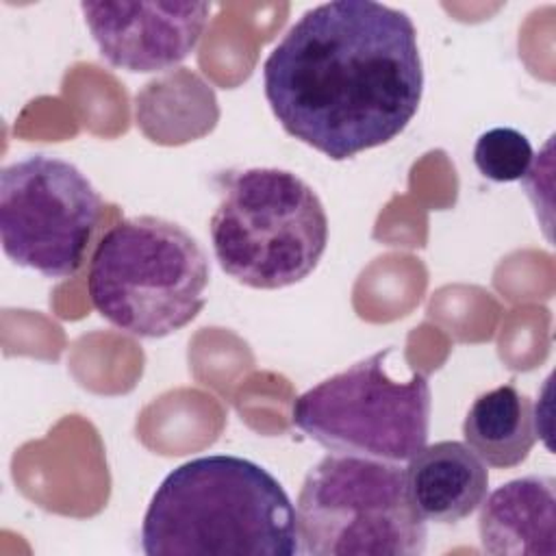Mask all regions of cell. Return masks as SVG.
Returning <instances> with one entry per match:
<instances>
[{
	"label": "cell",
	"instance_id": "obj_1",
	"mask_svg": "<svg viewBox=\"0 0 556 556\" xmlns=\"http://www.w3.org/2000/svg\"><path fill=\"white\" fill-rule=\"evenodd\" d=\"M271 113L298 141L332 161L395 139L424 93L417 28L374 0L304 11L263 63Z\"/></svg>",
	"mask_w": 556,
	"mask_h": 556
},
{
	"label": "cell",
	"instance_id": "obj_2",
	"mask_svg": "<svg viewBox=\"0 0 556 556\" xmlns=\"http://www.w3.org/2000/svg\"><path fill=\"white\" fill-rule=\"evenodd\" d=\"M141 549L148 556H295V508L258 463L198 456L156 486L141 523Z\"/></svg>",
	"mask_w": 556,
	"mask_h": 556
},
{
	"label": "cell",
	"instance_id": "obj_3",
	"mask_svg": "<svg viewBox=\"0 0 556 556\" xmlns=\"http://www.w3.org/2000/svg\"><path fill=\"white\" fill-rule=\"evenodd\" d=\"M208 258L180 224L137 215L98 241L87 278L93 308L139 339H163L191 324L206 304Z\"/></svg>",
	"mask_w": 556,
	"mask_h": 556
},
{
	"label": "cell",
	"instance_id": "obj_4",
	"mask_svg": "<svg viewBox=\"0 0 556 556\" xmlns=\"http://www.w3.org/2000/svg\"><path fill=\"white\" fill-rule=\"evenodd\" d=\"M219 267L252 289L304 280L328 245V215L315 189L278 167L235 172L208 222Z\"/></svg>",
	"mask_w": 556,
	"mask_h": 556
},
{
	"label": "cell",
	"instance_id": "obj_5",
	"mask_svg": "<svg viewBox=\"0 0 556 556\" xmlns=\"http://www.w3.org/2000/svg\"><path fill=\"white\" fill-rule=\"evenodd\" d=\"M300 552L313 556H419L428 528L395 463L326 454L295 504Z\"/></svg>",
	"mask_w": 556,
	"mask_h": 556
},
{
	"label": "cell",
	"instance_id": "obj_6",
	"mask_svg": "<svg viewBox=\"0 0 556 556\" xmlns=\"http://www.w3.org/2000/svg\"><path fill=\"white\" fill-rule=\"evenodd\" d=\"M380 350L304 391L291 406L293 426L332 454L402 465L428 441V378L389 374Z\"/></svg>",
	"mask_w": 556,
	"mask_h": 556
},
{
	"label": "cell",
	"instance_id": "obj_7",
	"mask_svg": "<svg viewBox=\"0 0 556 556\" xmlns=\"http://www.w3.org/2000/svg\"><path fill=\"white\" fill-rule=\"evenodd\" d=\"M100 213V193L70 161L33 154L0 172L4 254L46 278L80 269Z\"/></svg>",
	"mask_w": 556,
	"mask_h": 556
},
{
	"label": "cell",
	"instance_id": "obj_8",
	"mask_svg": "<svg viewBox=\"0 0 556 556\" xmlns=\"http://www.w3.org/2000/svg\"><path fill=\"white\" fill-rule=\"evenodd\" d=\"M87 28L106 63L148 74L180 65L202 39L206 2H83Z\"/></svg>",
	"mask_w": 556,
	"mask_h": 556
},
{
	"label": "cell",
	"instance_id": "obj_9",
	"mask_svg": "<svg viewBox=\"0 0 556 556\" xmlns=\"http://www.w3.org/2000/svg\"><path fill=\"white\" fill-rule=\"evenodd\" d=\"M478 508V534L486 554H556V482L552 476L515 478L486 493Z\"/></svg>",
	"mask_w": 556,
	"mask_h": 556
},
{
	"label": "cell",
	"instance_id": "obj_10",
	"mask_svg": "<svg viewBox=\"0 0 556 556\" xmlns=\"http://www.w3.org/2000/svg\"><path fill=\"white\" fill-rule=\"evenodd\" d=\"M406 463V491L424 521L456 523L469 517L489 493L486 465L463 441L424 445Z\"/></svg>",
	"mask_w": 556,
	"mask_h": 556
},
{
	"label": "cell",
	"instance_id": "obj_11",
	"mask_svg": "<svg viewBox=\"0 0 556 556\" xmlns=\"http://www.w3.org/2000/svg\"><path fill=\"white\" fill-rule=\"evenodd\" d=\"M463 437L486 467L521 465L536 441L530 397L510 382L480 393L465 415Z\"/></svg>",
	"mask_w": 556,
	"mask_h": 556
},
{
	"label": "cell",
	"instance_id": "obj_12",
	"mask_svg": "<svg viewBox=\"0 0 556 556\" xmlns=\"http://www.w3.org/2000/svg\"><path fill=\"white\" fill-rule=\"evenodd\" d=\"M478 172L493 182H515L530 174L534 150L530 139L510 126H495L482 132L473 146Z\"/></svg>",
	"mask_w": 556,
	"mask_h": 556
}]
</instances>
